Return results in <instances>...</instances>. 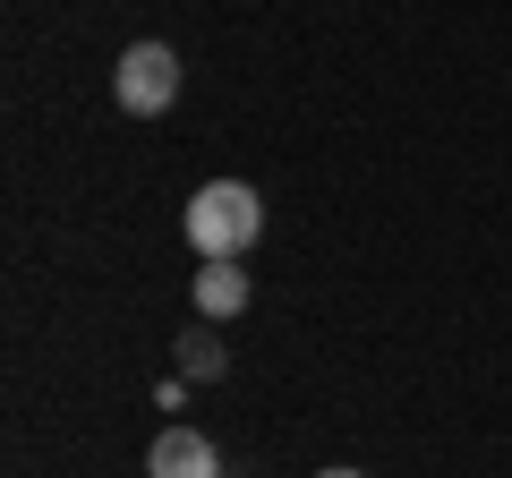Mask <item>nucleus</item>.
Returning <instances> with one entry per match:
<instances>
[{
    "label": "nucleus",
    "mask_w": 512,
    "mask_h": 478,
    "mask_svg": "<svg viewBox=\"0 0 512 478\" xmlns=\"http://www.w3.org/2000/svg\"><path fill=\"white\" fill-rule=\"evenodd\" d=\"M256 231H265V197L248 180H205L188 197V248L197 257H248Z\"/></svg>",
    "instance_id": "obj_1"
},
{
    "label": "nucleus",
    "mask_w": 512,
    "mask_h": 478,
    "mask_svg": "<svg viewBox=\"0 0 512 478\" xmlns=\"http://www.w3.org/2000/svg\"><path fill=\"white\" fill-rule=\"evenodd\" d=\"M111 103H120L128 120H163V111L180 103V52H171V43H128L120 69H111Z\"/></svg>",
    "instance_id": "obj_2"
},
{
    "label": "nucleus",
    "mask_w": 512,
    "mask_h": 478,
    "mask_svg": "<svg viewBox=\"0 0 512 478\" xmlns=\"http://www.w3.org/2000/svg\"><path fill=\"white\" fill-rule=\"evenodd\" d=\"M146 478H222V453L214 436H197V427H163L146 453Z\"/></svg>",
    "instance_id": "obj_3"
},
{
    "label": "nucleus",
    "mask_w": 512,
    "mask_h": 478,
    "mask_svg": "<svg viewBox=\"0 0 512 478\" xmlns=\"http://www.w3.org/2000/svg\"><path fill=\"white\" fill-rule=\"evenodd\" d=\"M248 299H256V282L239 274V257H205L197 265V316H214V325H222V316H239Z\"/></svg>",
    "instance_id": "obj_4"
},
{
    "label": "nucleus",
    "mask_w": 512,
    "mask_h": 478,
    "mask_svg": "<svg viewBox=\"0 0 512 478\" xmlns=\"http://www.w3.org/2000/svg\"><path fill=\"white\" fill-rule=\"evenodd\" d=\"M222 368H231V359H222L214 333H188V342H180V376H188V385H214Z\"/></svg>",
    "instance_id": "obj_5"
},
{
    "label": "nucleus",
    "mask_w": 512,
    "mask_h": 478,
    "mask_svg": "<svg viewBox=\"0 0 512 478\" xmlns=\"http://www.w3.org/2000/svg\"><path fill=\"white\" fill-rule=\"evenodd\" d=\"M316 478H367V470H316Z\"/></svg>",
    "instance_id": "obj_6"
}]
</instances>
